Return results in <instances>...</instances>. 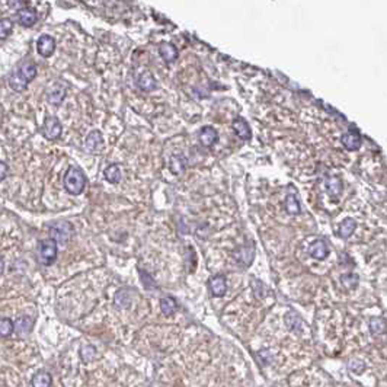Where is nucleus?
Returning <instances> with one entry per match:
<instances>
[{
  "instance_id": "4",
  "label": "nucleus",
  "mask_w": 387,
  "mask_h": 387,
  "mask_svg": "<svg viewBox=\"0 0 387 387\" xmlns=\"http://www.w3.org/2000/svg\"><path fill=\"white\" fill-rule=\"evenodd\" d=\"M48 230H50V234H51V239L55 243L64 245L72 237L73 227L67 221H55V223H52V224L48 226Z\"/></svg>"
},
{
  "instance_id": "13",
  "label": "nucleus",
  "mask_w": 387,
  "mask_h": 387,
  "mask_svg": "<svg viewBox=\"0 0 387 387\" xmlns=\"http://www.w3.org/2000/svg\"><path fill=\"white\" fill-rule=\"evenodd\" d=\"M233 129H234V132L237 134L239 138H242V140H249V138H251L249 124H248L242 117H237V118L233 121Z\"/></svg>"
},
{
  "instance_id": "27",
  "label": "nucleus",
  "mask_w": 387,
  "mask_h": 387,
  "mask_svg": "<svg viewBox=\"0 0 387 387\" xmlns=\"http://www.w3.org/2000/svg\"><path fill=\"white\" fill-rule=\"evenodd\" d=\"M285 210L290 214H299L300 213V204H299L296 195H288L285 198Z\"/></svg>"
},
{
  "instance_id": "30",
  "label": "nucleus",
  "mask_w": 387,
  "mask_h": 387,
  "mask_svg": "<svg viewBox=\"0 0 387 387\" xmlns=\"http://www.w3.org/2000/svg\"><path fill=\"white\" fill-rule=\"evenodd\" d=\"M7 171H9L7 165L4 162H0V182L7 176Z\"/></svg>"
},
{
  "instance_id": "9",
  "label": "nucleus",
  "mask_w": 387,
  "mask_h": 387,
  "mask_svg": "<svg viewBox=\"0 0 387 387\" xmlns=\"http://www.w3.org/2000/svg\"><path fill=\"white\" fill-rule=\"evenodd\" d=\"M341 141H342L344 147H345L346 150H351V152L358 150V149L361 147L362 143L361 135H360L357 131H348V132H345V134L342 135Z\"/></svg>"
},
{
  "instance_id": "16",
  "label": "nucleus",
  "mask_w": 387,
  "mask_h": 387,
  "mask_svg": "<svg viewBox=\"0 0 387 387\" xmlns=\"http://www.w3.org/2000/svg\"><path fill=\"white\" fill-rule=\"evenodd\" d=\"M32 326H34V319L29 317V316H22L19 317L16 322H15V331L19 334V335H26L32 331Z\"/></svg>"
},
{
  "instance_id": "11",
  "label": "nucleus",
  "mask_w": 387,
  "mask_h": 387,
  "mask_svg": "<svg viewBox=\"0 0 387 387\" xmlns=\"http://www.w3.org/2000/svg\"><path fill=\"white\" fill-rule=\"evenodd\" d=\"M37 19H38L37 12L32 7L26 6V7H22V9L18 10V21H19V24L22 26L29 28V26H32L37 22Z\"/></svg>"
},
{
  "instance_id": "2",
  "label": "nucleus",
  "mask_w": 387,
  "mask_h": 387,
  "mask_svg": "<svg viewBox=\"0 0 387 387\" xmlns=\"http://www.w3.org/2000/svg\"><path fill=\"white\" fill-rule=\"evenodd\" d=\"M86 186V178L83 171L78 166H70L64 175V188L69 194L79 195L83 192Z\"/></svg>"
},
{
  "instance_id": "21",
  "label": "nucleus",
  "mask_w": 387,
  "mask_h": 387,
  "mask_svg": "<svg viewBox=\"0 0 387 387\" xmlns=\"http://www.w3.org/2000/svg\"><path fill=\"white\" fill-rule=\"evenodd\" d=\"M138 86H140V89H143V90H153L156 86V80L155 78L152 76V73H149V72H144L140 79H138Z\"/></svg>"
},
{
  "instance_id": "28",
  "label": "nucleus",
  "mask_w": 387,
  "mask_h": 387,
  "mask_svg": "<svg viewBox=\"0 0 387 387\" xmlns=\"http://www.w3.org/2000/svg\"><path fill=\"white\" fill-rule=\"evenodd\" d=\"M342 284L345 285L346 288H354L357 283H358V275L355 274H346V275H342Z\"/></svg>"
},
{
  "instance_id": "22",
  "label": "nucleus",
  "mask_w": 387,
  "mask_h": 387,
  "mask_svg": "<svg viewBox=\"0 0 387 387\" xmlns=\"http://www.w3.org/2000/svg\"><path fill=\"white\" fill-rule=\"evenodd\" d=\"M326 189H328V194L331 195V197H339V194H341V191H342V182L339 178H331V179H328L326 182Z\"/></svg>"
},
{
  "instance_id": "1",
  "label": "nucleus",
  "mask_w": 387,
  "mask_h": 387,
  "mask_svg": "<svg viewBox=\"0 0 387 387\" xmlns=\"http://www.w3.org/2000/svg\"><path fill=\"white\" fill-rule=\"evenodd\" d=\"M37 76V66L31 61L26 60L24 61L10 76V87L15 89L16 92H22L26 89V86L35 79Z\"/></svg>"
},
{
  "instance_id": "14",
  "label": "nucleus",
  "mask_w": 387,
  "mask_h": 387,
  "mask_svg": "<svg viewBox=\"0 0 387 387\" xmlns=\"http://www.w3.org/2000/svg\"><path fill=\"white\" fill-rule=\"evenodd\" d=\"M217 140H218V134L213 127H204L200 131V141L203 146L211 147L213 144L217 143Z\"/></svg>"
},
{
  "instance_id": "23",
  "label": "nucleus",
  "mask_w": 387,
  "mask_h": 387,
  "mask_svg": "<svg viewBox=\"0 0 387 387\" xmlns=\"http://www.w3.org/2000/svg\"><path fill=\"white\" fill-rule=\"evenodd\" d=\"M160 310L166 316H172L176 311V301L172 297H165L160 300Z\"/></svg>"
},
{
  "instance_id": "26",
  "label": "nucleus",
  "mask_w": 387,
  "mask_h": 387,
  "mask_svg": "<svg viewBox=\"0 0 387 387\" xmlns=\"http://www.w3.org/2000/svg\"><path fill=\"white\" fill-rule=\"evenodd\" d=\"M13 29V22L9 18H0V40L7 38Z\"/></svg>"
},
{
  "instance_id": "17",
  "label": "nucleus",
  "mask_w": 387,
  "mask_h": 387,
  "mask_svg": "<svg viewBox=\"0 0 387 387\" xmlns=\"http://www.w3.org/2000/svg\"><path fill=\"white\" fill-rule=\"evenodd\" d=\"M31 386L32 387H50L51 386V376L50 373L41 370L38 371L34 377H32V382H31Z\"/></svg>"
},
{
  "instance_id": "6",
  "label": "nucleus",
  "mask_w": 387,
  "mask_h": 387,
  "mask_svg": "<svg viewBox=\"0 0 387 387\" xmlns=\"http://www.w3.org/2000/svg\"><path fill=\"white\" fill-rule=\"evenodd\" d=\"M61 123L55 118V117H47L44 121V127H43V134L45 138L48 140H55L61 135Z\"/></svg>"
},
{
  "instance_id": "18",
  "label": "nucleus",
  "mask_w": 387,
  "mask_h": 387,
  "mask_svg": "<svg viewBox=\"0 0 387 387\" xmlns=\"http://www.w3.org/2000/svg\"><path fill=\"white\" fill-rule=\"evenodd\" d=\"M129 303H131V291H129V290L123 288V290H120V291L115 294V306H117V307L126 309V307H129Z\"/></svg>"
},
{
  "instance_id": "24",
  "label": "nucleus",
  "mask_w": 387,
  "mask_h": 387,
  "mask_svg": "<svg viewBox=\"0 0 387 387\" xmlns=\"http://www.w3.org/2000/svg\"><path fill=\"white\" fill-rule=\"evenodd\" d=\"M13 331H15V323L7 317H1L0 319V336L7 338L13 334Z\"/></svg>"
},
{
  "instance_id": "25",
  "label": "nucleus",
  "mask_w": 387,
  "mask_h": 387,
  "mask_svg": "<svg viewBox=\"0 0 387 387\" xmlns=\"http://www.w3.org/2000/svg\"><path fill=\"white\" fill-rule=\"evenodd\" d=\"M370 329H371V332L373 334H383L385 332V329H386V322H385V319L383 317H373L371 320H370Z\"/></svg>"
},
{
  "instance_id": "12",
  "label": "nucleus",
  "mask_w": 387,
  "mask_h": 387,
  "mask_svg": "<svg viewBox=\"0 0 387 387\" xmlns=\"http://www.w3.org/2000/svg\"><path fill=\"white\" fill-rule=\"evenodd\" d=\"M309 254L314 259H325L329 254V249H328V245L325 240L319 239V240H314L311 243V246L309 248Z\"/></svg>"
},
{
  "instance_id": "5",
  "label": "nucleus",
  "mask_w": 387,
  "mask_h": 387,
  "mask_svg": "<svg viewBox=\"0 0 387 387\" xmlns=\"http://www.w3.org/2000/svg\"><path fill=\"white\" fill-rule=\"evenodd\" d=\"M66 92H67V85L63 83V82H55L52 85L51 87L48 89V95H47V99L48 102L54 105V106H58L60 103L64 101L66 98Z\"/></svg>"
},
{
  "instance_id": "8",
  "label": "nucleus",
  "mask_w": 387,
  "mask_h": 387,
  "mask_svg": "<svg viewBox=\"0 0 387 387\" xmlns=\"http://www.w3.org/2000/svg\"><path fill=\"white\" fill-rule=\"evenodd\" d=\"M37 51L43 57H51L55 51V40L51 35H41L37 41Z\"/></svg>"
},
{
  "instance_id": "31",
  "label": "nucleus",
  "mask_w": 387,
  "mask_h": 387,
  "mask_svg": "<svg viewBox=\"0 0 387 387\" xmlns=\"http://www.w3.org/2000/svg\"><path fill=\"white\" fill-rule=\"evenodd\" d=\"M3 271H4V260L3 258H0V275L3 274Z\"/></svg>"
},
{
  "instance_id": "20",
  "label": "nucleus",
  "mask_w": 387,
  "mask_h": 387,
  "mask_svg": "<svg viewBox=\"0 0 387 387\" xmlns=\"http://www.w3.org/2000/svg\"><path fill=\"white\" fill-rule=\"evenodd\" d=\"M103 175H105V179L108 182H111V183H117V182L121 181V169H120L118 165H111V166H108V168L105 169Z\"/></svg>"
},
{
  "instance_id": "7",
  "label": "nucleus",
  "mask_w": 387,
  "mask_h": 387,
  "mask_svg": "<svg viewBox=\"0 0 387 387\" xmlns=\"http://www.w3.org/2000/svg\"><path fill=\"white\" fill-rule=\"evenodd\" d=\"M85 149L89 153H101V150L103 149V137L101 131L95 129L89 132V135L85 140Z\"/></svg>"
},
{
  "instance_id": "19",
  "label": "nucleus",
  "mask_w": 387,
  "mask_h": 387,
  "mask_svg": "<svg viewBox=\"0 0 387 387\" xmlns=\"http://www.w3.org/2000/svg\"><path fill=\"white\" fill-rule=\"evenodd\" d=\"M355 227H357V223H355L354 218H345V220L341 223V226H339V236H341L342 239H348V237L354 233Z\"/></svg>"
},
{
  "instance_id": "3",
  "label": "nucleus",
  "mask_w": 387,
  "mask_h": 387,
  "mask_svg": "<svg viewBox=\"0 0 387 387\" xmlns=\"http://www.w3.org/2000/svg\"><path fill=\"white\" fill-rule=\"evenodd\" d=\"M57 259V243L52 239L41 240L38 245V260L48 266L52 265Z\"/></svg>"
},
{
  "instance_id": "15",
  "label": "nucleus",
  "mask_w": 387,
  "mask_h": 387,
  "mask_svg": "<svg viewBox=\"0 0 387 387\" xmlns=\"http://www.w3.org/2000/svg\"><path fill=\"white\" fill-rule=\"evenodd\" d=\"M159 52H160L162 58H163L166 63H173V61L178 58V50H176V47H173V45L169 44V43H163V44L159 47Z\"/></svg>"
},
{
  "instance_id": "10",
  "label": "nucleus",
  "mask_w": 387,
  "mask_h": 387,
  "mask_svg": "<svg viewBox=\"0 0 387 387\" xmlns=\"http://www.w3.org/2000/svg\"><path fill=\"white\" fill-rule=\"evenodd\" d=\"M210 290L214 297H223L227 291V283L223 275H215L210 280Z\"/></svg>"
},
{
  "instance_id": "29",
  "label": "nucleus",
  "mask_w": 387,
  "mask_h": 387,
  "mask_svg": "<svg viewBox=\"0 0 387 387\" xmlns=\"http://www.w3.org/2000/svg\"><path fill=\"white\" fill-rule=\"evenodd\" d=\"M82 357H83L85 361H90V360H93V357H95V348L90 346V345L85 346V348L82 349Z\"/></svg>"
}]
</instances>
